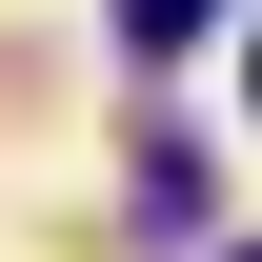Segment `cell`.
I'll use <instances>...</instances> for the list:
<instances>
[{
    "mask_svg": "<svg viewBox=\"0 0 262 262\" xmlns=\"http://www.w3.org/2000/svg\"><path fill=\"white\" fill-rule=\"evenodd\" d=\"M202 20H222V0H121V40H141V61H182Z\"/></svg>",
    "mask_w": 262,
    "mask_h": 262,
    "instance_id": "1",
    "label": "cell"
},
{
    "mask_svg": "<svg viewBox=\"0 0 262 262\" xmlns=\"http://www.w3.org/2000/svg\"><path fill=\"white\" fill-rule=\"evenodd\" d=\"M242 262H262V242H242Z\"/></svg>",
    "mask_w": 262,
    "mask_h": 262,
    "instance_id": "2",
    "label": "cell"
}]
</instances>
